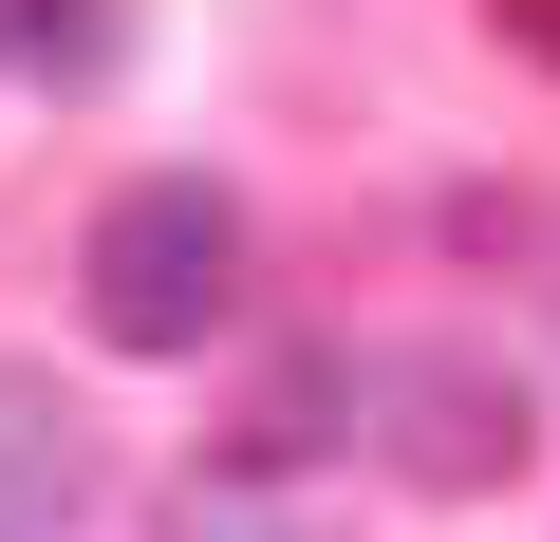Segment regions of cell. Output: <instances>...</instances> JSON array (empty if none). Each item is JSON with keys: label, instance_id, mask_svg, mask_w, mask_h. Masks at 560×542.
Masks as SVG:
<instances>
[{"label": "cell", "instance_id": "8992f818", "mask_svg": "<svg viewBox=\"0 0 560 542\" xmlns=\"http://www.w3.org/2000/svg\"><path fill=\"white\" fill-rule=\"evenodd\" d=\"M504 38H523V57H541V76H560V0H504Z\"/></svg>", "mask_w": 560, "mask_h": 542}, {"label": "cell", "instance_id": "5b68a950", "mask_svg": "<svg viewBox=\"0 0 560 542\" xmlns=\"http://www.w3.org/2000/svg\"><path fill=\"white\" fill-rule=\"evenodd\" d=\"M94 57H113L94 0H0V76H38V94H57V76H94Z\"/></svg>", "mask_w": 560, "mask_h": 542}, {"label": "cell", "instance_id": "7a4b0ae2", "mask_svg": "<svg viewBox=\"0 0 560 542\" xmlns=\"http://www.w3.org/2000/svg\"><path fill=\"white\" fill-rule=\"evenodd\" d=\"M355 412H393V468L411 486H504L541 430H523V374L504 356H467V337H430V356H355Z\"/></svg>", "mask_w": 560, "mask_h": 542}, {"label": "cell", "instance_id": "6da1fadb", "mask_svg": "<svg viewBox=\"0 0 560 542\" xmlns=\"http://www.w3.org/2000/svg\"><path fill=\"white\" fill-rule=\"evenodd\" d=\"M75 300H94V337H113V356H206V337L243 319V206H224L206 169L113 187V206H94V243H75Z\"/></svg>", "mask_w": 560, "mask_h": 542}, {"label": "cell", "instance_id": "277c9868", "mask_svg": "<svg viewBox=\"0 0 560 542\" xmlns=\"http://www.w3.org/2000/svg\"><path fill=\"white\" fill-rule=\"evenodd\" d=\"M168 542H318V505L261 486V468H187L168 486Z\"/></svg>", "mask_w": 560, "mask_h": 542}, {"label": "cell", "instance_id": "3957f363", "mask_svg": "<svg viewBox=\"0 0 560 542\" xmlns=\"http://www.w3.org/2000/svg\"><path fill=\"white\" fill-rule=\"evenodd\" d=\"M94 505V412L57 374H0V542H57Z\"/></svg>", "mask_w": 560, "mask_h": 542}]
</instances>
